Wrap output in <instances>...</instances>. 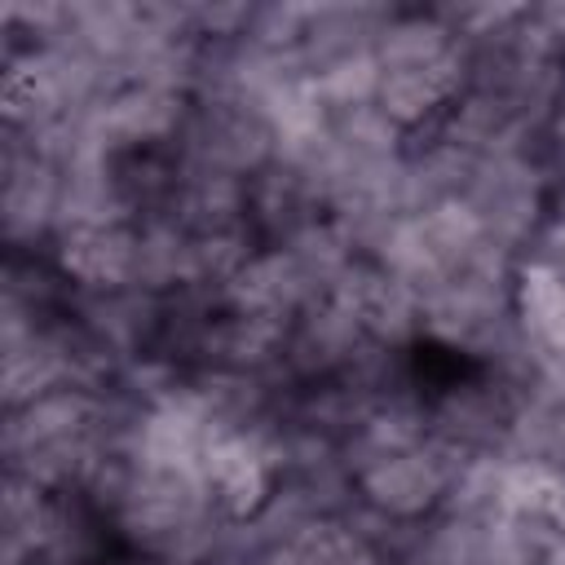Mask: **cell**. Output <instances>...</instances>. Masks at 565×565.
<instances>
[{
	"mask_svg": "<svg viewBox=\"0 0 565 565\" xmlns=\"http://www.w3.org/2000/svg\"><path fill=\"white\" fill-rule=\"evenodd\" d=\"M547 521L565 534V472H561V481H556V494H552V503H547Z\"/></svg>",
	"mask_w": 565,
	"mask_h": 565,
	"instance_id": "ba28073f",
	"label": "cell"
},
{
	"mask_svg": "<svg viewBox=\"0 0 565 565\" xmlns=\"http://www.w3.org/2000/svg\"><path fill=\"white\" fill-rule=\"evenodd\" d=\"M552 177L539 159L525 154H499V159H481L463 203L477 212L481 230L490 243L508 247L512 256H525L530 238L539 234V225L552 212Z\"/></svg>",
	"mask_w": 565,
	"mask_h": 565,
	"instance_id": "6da1fadb",
	"label": "cell"
},
{
	"mask_svg": "<svg viewBox=\"0 0 565 565\" xmlns=\"http://www.w3.org/2000/svg\"><path fill=\"white\" fill-rule=\"evenodd\" d=\"M318 296H322V287L300 269V260L287 247H260L225 282L221 305L234 309V313H256V318H282V322H291Z\"/></svg>",
	"mask_w": 565,
	"mask_h": 565,
	"instance_id": "5b68a950",
	"label": "cell"
},
{
	"mask_svg": "<svg viewBox=\"0 0 565 565\" xmlns=\"http://www.w3.org/2000/svg\"><path fill=\"white\" fill-rule=\"evenodd\" d=\"M380 79H384V66L375 53H353L327 71L313 75V88L327 106V115H340V110H353V106H371L380 97Z\"/></svg>",
	"mask_w": 565,
	"mask_h": 565,
	"instance_id": "52a82bcc",
	"label": "cell"
},
{
	"mask_svg": "<svg viewBox=\"0 0 565 565\" xmlns=\"http://www.w3.org/2000/svg\"><path fill=\"white\" fill-rule=\"evenodd\" d=\"M463 459H468V450L428 437L424 446L366 468L358 477V499H366L371 508H380L397 521H428L441 508L450 477L463 468Z\"/></svg>",
	"mask_w": 565,
	"mask_h": 565,
	"instance_id": "7a4b0ae2",
	"label": "cell"
},
{
	"mask_svg": "<svg viewBox=\"0 0 565 565\" xmlns=\"http://www.w3.org/2000/svg\"><path fill=\"white\" fill-rule=\"evenodd\" d=\"M62 278L75 291H115L137 287V256H141V225H75L57 230L44 247Z\"/></svg>",
	"mask_w": 565,
	"mask_h": 565,
	"instance_id": "3957f363",
	"label": "cell"
},
{
	"mask_svg": "<svg viewBox=\"0 0 565 565\" xmlns=\"http://www.w3.org/2000/svg\"><path fill=\"white\" fill-rule=\"evenodd\" d=\"M512 313L547 358L565 362V278L561 274L534 260H521L512 278Z\"/></svg>",
	"mask_w": 565,
	"mask_h": 565,
	"instance_id": "8992f818",
	"label": "cell"
},
{
	"mask_svg": "<svg viewBox=\"0 0 565 565\" xmlns=\"http://www.w3.org/2000/svg\"><path fill=\"white\" fill-rule=\"evenodd\" d=\"M318 216H327V203L305 177V168L274 159L269 168L247 177V225L260 247H287Z\"/></svg>",
	"mask_w": 565,
	"mask_h": 565,
	"instance_id": "277c9868",
	"label": "cell"
}]
</instances>
